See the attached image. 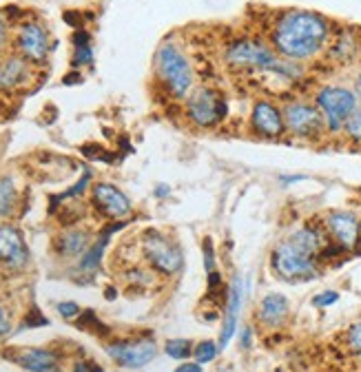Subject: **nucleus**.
Here are the masks:
<instances>
[{"mask_svg": "<svg viewBox=\"0 0 361 372\" xmlns=\"http://www.w3.org/2000/svg\"><path fill=\"white\" fill-rule=\"evenodd\" d=\"M337 299H339V295L335 291H326L324 295H317L313 299V303H315V306H319V308H326V306H331V303H335Z\"/></svg>", "mask_w": 361, "mask_h": 372, "instance_id": "obj_32", "label": "nucleus"}, {"mask_svg": "<svg viewBox=\"0 0 361 372\" xmlns=\"http://www.w3.org/2000/svg\"><path fill=\"white\" fill-rule=\"evenodd\" d=\"M91 195H93V204L111 219H122V217L131 215V211H134L131 199L118 189V186H113V184H107V182L95 184Z\"/></svg>", "mask_w": 361, "mask_h": 372, "instance_id": "obj_13", "label": "nucleus"}, {"mask_svg": "<svg viewBox=\"0 0 361 372\" xmlns=\"http://www.w3.org/2000/svg\"><path fill=\"white\" fill-rule=\"evenodd\" d=\"M155 74L167 93L175 100L191 95L195 74L187 54L175 42H164L155 52Z\"/></svg>", "mask_w": 361, "mask_h": 372, "instance_id": "obj_3", "label": "nucleus"}, {"mask_svg": "<svg viewBox=\"0 0 361 372\" xmlns=\"http://www.w3.org/2000/svg\"><path fill=\"white\" fill-rule=\"evenodd\" d=\"M204 268H206V273H213V270H215V252H213L211 238L204 240Z\"/></svg>", "mask_w": 361, "mask_h": 372, "instance_id": "obj_29", "label": "nucleus"}, {"mask_svg": "<svg viewBox=\"0 0 361 372\" xmlns=\"http://www.w3.org/2000/svg\"><path fill=\"white\" fill-rule=\"evenodd\" d=\"M29 262V250L25 246V240L20 231L3 224L0 226V266H5L7 270H20Z\"/></svg>", "mask_w": 361, "mask_h": 372, "instance_id": "obj_11", "label": "nucleus"}, {"mask_svg": "<svg viewBox=\"0 0 361 372\" xmlns=\"http://www.w3.org/2000/svg\"><path fill=\"white\" fill-rule=\"evenodd\" d=\"M328 244H333L324 226L306 224L273 250V270L286 281H306L317 277V264Z\"/></svg>", "mask_w": 361, "mask_h": 372, "instance_id": "obj_2", "label": "nucleus"}, {"mask_svg": "<svg viewBox=\"0 0 361 372\" xmlns=\"http://www.w3.org/2000/svg\"><path fill=\"white\" fill-rule=\"evenodd\" d=\"M18 49L20 54L31 60V62H45L47 54H49V38H47V31L36 25V23H29L20 29L18 33Z\"/></svg>", "mask_w": 361, "mask_h": 372, "instance_id": "obj_14", "label": "nucleus"}, {"mask_svg": "<svg viewBox=\"0 0 361 372\" xmlns=\"http://www.w3.org/2000/svg\"><path fill=\"white\" fill-rule=\"evenodd\" d=\"M251 127L257 135H261V138H268V140L282 138L286 131L284 113L273 103L259 100V103H255L253 113H251Z\"/></svg>", "mask_w": 361, "mask_h": 372, "instance_id": "obj_12", "label": "nucleus"}, {"mask_svg": "<svg viewBox=\"0 0 361 372\" xmlns=\"http://www.w3.org/2000/svg\"><path fill=\"white\" fill-rule=\"evenodd\" d=\"M49 324V319L42 317L36 308H31L29 310V317L23 321V328H38V326H47Z\"/></svg>", "mask_w": 361, "mask_h": 372, "instance_id": "obj_28", "label": "nucleus"}, {"mask_svg": "<svg viewBox=\"0 0 361 372\" xmlns=\"http://www.w3.org/2000/svg\"><path fill=\"white\" fill-rule=\"evenodd\" d=\"M175 372H202V366L195 361V364H182V366H177Z\"/></svg>", "mask_w": 361, "mask_h": 372, "instance_id": "obj_34", "label": "nucleus"}, {"mask_svg": "<svg viewBox=\"0 0 361 372\" xmlns=\"http://www.w3.org/2000/svg\"><path fill=\"white\" fill-rule=\"evenodd\" d=\"M331 36V25L324 16L306 9H290L277 18L271 42L288 60H308L317 56Z\"/></svg>", "mask_w": 361, "mask_h": 372, "instance_id": "obj_1", "label": "nucleus"}, {"mask_svg": "<svg viewBox=\"0 0 361 372\" xmlns=\"http://www.w3.org/2000/svg\"><path fill=\"white\" fill-rule=\"evenodd\" d=\"M76 42V56H73V64H89L93 60L91 56V45H89V33L87 31H76L73 36Z\"/></svg>", "mask_w": 361, "mask_h": 372, "instance_id": "obj_22", "label": "nucleus"}, {"mask_svg": "<svg viewBox=\"0 0 361 372\" xmlns=\"http://www.w3.org/2000/svg\"><path fill=\"white\" fill-rule=\"evenodd\" d=\"M78 326H80L82 330H93V332H97V335H107V332H109V328H107L105 324H100V321H97V317H95L93 310H85V313H82V317L78 319Z\"/></svg>", "mask_w": 361, "mask_h": 372, "instance_id": "obj_25", "label": "nucleus"}, {"mask_svg": "<svg viewBox=\"0 0 361 372\" xmlns=\"http://www.w3.org/2000/svg\"><path fill=\"white\" fill-rule=\"evenodd\" d=\"M226 62L233 69H259V71H282V74H297L288 62L277 58L275 49L266 47L259 40L242 38L235 40L226 49Z\"/></svg>", "mask_w": 361, "mask_h": 372, "instance_id": "obj_4", "label": "nucleus"}, {"mask_svg": "<svg viewBox=\"0 0 361 372\" xmlns=\"http://www.w3.org/2000/svg\"><path fill=\"white\" fill-rule=\"evenodd\" d=\"M191 346L193 344L189 339H171V342H167V346H164V352H167L171 359L184 361V359H189L191 354H193Z\"/></svg>", "mask_w": 361, "mask_h": 372, "instance_id": "obj_23", "label": "nucleus"}, {"mask_svg": "<svg viewBox=\"0 0 361 372\" xmlns=\"http://www.w3.org/2000/svg\"><path fill=\"white\" fill-rule=\"evenodd\" d=\"M60 255H67V257H76L82 255L87 248H89V233L87 231H67L64 235H60L58 242H56Z\"/></svg>", "mask_w": 361, "mask_h": 372, "instance_id": "obj_19", "label": "nucleus"}, {"mask_svg": "<svg viewBox=\"0 0 361 372\" xmlns=\"http://www.w3.org/2000/svg\"><path fill=\"white\" fill-rule=\"evenodd\" d=\"M89 180H91V173H89V171H85V175H82V178H80V182H78V184L73 186V189H69V191H64V193H62L60 197L64 199V197H73V195H80L82 191H85V189H87V184H89Z\"/></svg>", "mask_w": 361, "mask_h": 372, "instance_id": "obj_30", "label": "nucleus"}, {"mask_svg": "<svg viewBox=\"0 0 361 372\" xmlns=\"http://www.w3.org/2000/svg\"><path fill=\"white\" fill-rule=\"evenodd\" d=\"M346 344L348 348L357 354V357H361V321H357V324H353L346 332Z\"/></svg>", "mask_w": 361, "mask_h": 372, "instance_id": "obj_27", "label": "nucleus"}, {"mask_svg": "<svg viewBox=\"0 0 361 372\" xmlns=\"http://www.w3.org/2000/svg\"><path fill=\"white\" fill-rule=\"evenodd\" d=\"M142 255L160 275H175L182 270L184 257L179 246L160 231H146L142 238Z\"/></svg>", "mask_w": 361, "mask_h": 372, "instance_id": "obj_5", "label": "nucleus"}, {"mask_svg": "<svg viewBox=\"0 0 361 372\" xmlns=\"http://www.w3.org/2000/svg\"><path fill=\"white\" fill-rule=\"evenodd\" d=\"M288 310H290L288 299L280 293H271L259 301L257 317L266 328H282L288 317Z\"/></svg>", "mask_w": 361, "mask_h": 372, "instance_id": "obj_17", "label": "nucleus"}, {"mask_svg": "<svg viewBox=\"0 0 361 372\" xmlns=\"http://www.w3.org/2000/svg\"><path fill=\"white\" fill-rule=\"evenodd\" d=\"M18 204V191L11 178L3 175L0 178V217L11 215V211Z\"/></svg>", "mask_w": 361, "mask_h": 372, "instance_id": "obj_21", "label": "nucleus"}, {"mask_svg": "<svg viewBox=\"0 0 361 372\" xmlns=\"http://www.w3.org/2000/svg\"><path fill=\"white\" fill-rule=\"evenodd\" d=\"M29 80V62L27 58H7L0 62V89L11 91L18 89Z\"/></svg>", "mask_w": 361, "mask_h": 372, "instance_id": "obj_18", "label": "nucleus"}, {"mask_svg": "<svg viewBox=\"0 0 361 372\" xmlns=\"http://www.w3.org/2000/svg\"><path fill=\"white\" fill-rule=\"evenodd\" d=\"M13 359L29 372H62L60 357L47 348H25Z\"/></svg>", "mask_w": 361, "mask_h": 372, "instance_id": "obj_16", "label": "nucleus"}, {"mask_svg": "<svg viewBox=\"0 0 361 372\" xmlns=\"http://www.w3.org/2000/svg\"><path fill=\"white\" fill-rule=\"evenodd\" d=\"M343 131H346L353 142H361V107H357V111L348 117V122L343 124Z\"/></svg>", "mask_w": 361, "mask_h": 372, "instance_id": "obj_26", "label": "nucleus"}, {"mask_svg": "<svg viewBox=\"0 0 361 372\" xmlns=\"http://www.w3.org/2000/svg\"><path fill=\"white\" fill-rule=\"evenodd\" d=\"M167 193H169V189H164V184H160V189L155 191V195H158V197H164Z\"/></svg>", "mask_w": 361, "mask_h": 372, "instance_id": "obj_38", "label": "nucleus"}, {"mask_svg": "<svg viewBox=\"0 0 361 372\" xmlns=\"http://www.w3.org/2000/svg\"><path fill=\"white\" fill-rule=\"evenodd\" d=\"M58 310H60L62 317H67V319L78 317V315L82 313L80 306H78V303H73V301H62V303H58Z\"/></svg>", "mask_w": 361, "mask_h": 372, "instance_id": "obj_31", "label": "nucleus"}, {"mask_svg": "<svg viewBox=\"0 0 361 372\" xmlns=\"http://www.w3.org/2000/svg\"><path fill=\"white\" fill-rule=\"evenodd\" d=\"M107 354L124 368H142L155 359L158 346L153 339H136V342H116L107 346Z\"/></svg>", "mask_w": 361, "mask_h": 372, "instance_id": "obj_10", "label": "nucleus"}, {"mask_svg": "<svg viewBox=\"0 0 361 372\" xmlns=\"http://www.w3.org/2000/svg\"><path fill=\"white\" fill-rule=\"evenodd\" d=\"M242 301H244V286H242V277L235 275L233 284H231V293H228V303H226V310H224V326L220 332V348H226L231 344L233 335L237 330V317L242 310Z\"/></svg>", "mask_w": 361, "mask_h": 372, "instance_id": "obj_15", "label": "nucleus"}, {"mask_svg": "<svg viewBox=\"0 0 361 372\" xmlns=\"http://www.w3.org/2000/svg\"><path fill=\"white\" fill-rule=\"evenodd\" d=\"M124 226V222H120V224H113V226H109L100 238H97V242L82 255V260H80V268H85V270H95L97 266H100V260H102V252H105V248H107V244H109V238L116 231H120Z\"/></svg>", "mask_w": 361, "mask_h": 372, "instance_id": "obj_20", "label": "nucleus"}, {"mask_svg": "<svg viewBox=\"0 0 361 372\" xmlns=\"http://www.w3.org/2000/svg\"><path fill=\"white\" fill-rule=\"evenodd\" d=\"M218 350H220V346L215 342H202L198 348L193 350V357L200 366H204V364H211L213 359L218 357Z\"/></svg>", "mask_w": 361, "mask_h": 372, "instance_id": "obj_24", "label": "nucleus"}, {"mask_svg": "<svg viewBox=\"0 0 361 372\" xmlns=\"http://www.w3.org/2000/svg\"><path fill=\"white\" fill-rule=\"evenodd\" d=\"M5 332H9V319L5 315V308L0 306V335H5Z\"/></svg>", "mask_w": 361, "mask_h": 372, "instance_id": "obj_35", "label": "nucleus"}, {"mask_svg": "<svg viewBox=\"0 0 361 372\" xmlns=\"http://www.w3.org/2000/svg\"><path fill=\"white\" fill-rule=\"evenodd\" d=\"M251 346V328H244V348Z\"/></svg>", "mask_w": 361, "mask_h": 372, "instance_id": "obj_37", "label": "nucleus"}, {"mask_svg": "<svg viewBox=\"0 0 361 372\" xmlns=\"http://www.w3.org/2000/svg\"><path fill=\"white\" fill-rule=\"evenodd\" d=\"M321 226L341 250H353L361 242V222L350 211H331L324 217Z\"/></svg>", "mask_w": 361, "mask_h": 372, "instance_id": "obj_9", "label": "nucleus"}, {"mask_svg": "<svg viewBox=\"0 0 361 372\" xmlns=\"http://www.w3.org/2000/svg\"><path fill=\"white\" fill-rule=\"evenodd\" d=\"M282 113H284L286 131H290L295 138H304V140L317 138L326 129L321 111L308 103H288Z\"/></svg>", "mask_w": 361, "mask_h": 372, "instance_id": "obj_8", "label": "nucleus"}, {"mask_svg": "<svg viewBox=\"0 0 361 372\" xmlns=\"http://www.w3.org/2000/svg\"><path fill=\"white\" fill-rule=\"evenodd\" d=\"M73 372H102V370L97 368L95 364H91V361H78L73 366Z\"/></svg>", "mask_w": 361, "mask_h": 372, "instance_id": "obj_33", "label": "nucleus"}, {"mask_svg": "<svg viewBox=\"0 0 361 372\" xmlns=\"http://www.w3.org/2000/svg\"><path fill=\"white\" fill-rule=\"evenodd\" d=\"M5 38H7V25H5V21H3V18H0V47H3Z\"/></svg>", "mask_w": 361, "mask_h": 372, "instance_id": "obj_36", "label": "nucleus"}, {"mask_svg": "<svg viewBox=\"0 0 361 372\" xmlns=\"http://www.w3.org/2000/svg\"><path fill=\"white\" fill-rule=\"evenodd\" d=\"M187 115L195 127L211 129L226 117V100L215 89L200 87L187 98Z\"/></svg>", "mask_w": 361, "mask_h": 372, "instance_id": "obj_7", "label": "nucleus"}, {"mask_svg": "<svg viewBox=\"0 0 361 372\" xmlns=\"http://www.w3.org/2000/svg\"><path fill=\"white\" fill-rule=\"evenodd\" d=\"M300 180H304V178H300V175L297 178H282V182H300Z\"/></svg>", "mask_w": 361, "mask_h": 372, "instance_id": "obj_39", "label": "nucleus"}, {"mask_svg": "<svg viewBox=\"0 0 361 372\" xmlns=\"http://www.w3.org/2000/svg\"><path fill=\"white\" fill-rule=\"evenodd\" d=\"M357 91H359V95H361V76H359V80H357Z\"/></svg>", "mask_w": 361, "mask_h": 372, "instance_id": "obj_40", "label": "nucleus"}, {"mask_svg": "<svg viewBox=\"0 0 361 372\" xmlns=\"http://www.w3.org/2000/svg\"><path fill=\"white\" fill-rule=\"evenodd\" d=\"M359 107V95L346 87H324L317 93V109L324 115L326 129L337 133Z\"/></svg>", "mask_w": 361, "mask_h": 372, "instance_id": "obj_6", "label": "nucleus"}]
</instances>
